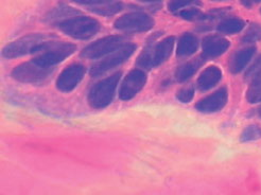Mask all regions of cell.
Returning a JSON list of instances; mask_svg holds the SVG:
<instances>
[{
  "mask_svg": "<svg viewBox=\"0 0 261 195\" xmlns=\"http://www.w3.org/2000/svg\"><path fill=\"white\" fill-rule=\"evenodd\" d=\"M230 44L224 37L218 35L207 36L203 40L202 48H203V57L205 59L217 58L223 54L225 51L229 48Z\"/></svg>",
  "mask_w": 261,
  "mask_h": 195,
  "instance_id": "cell-13",
  "label": "cell"
},
{
  "mask_svg": "<svg viewBox=\"0 0 261 195\" xmlns=\"http://www.w3.org/2000/svg\"><path fill=\"white\" fill-rule=\"evenodd\" d=\"M255 53H256L255 47H247L239 50L237 53H234L230 59L229 70L232 73H239L246 67V65L250 63V61L253 59Z\"/></svg>",
  "mask_w": 261,
  "mask_h": 195,
  "instance_id": "cell-14",
  "label": "cell"
},
{
  "mask_svg": "<svg viewBox=\"0 0 261 195\" xmlns=\"http://www.w3.org/2000/svg\"><path fill=\"white\" fill-rule=\"evenodd\" d=\"M75 49L76 46L73 44L50 41L38 52V55L35 57L33 61L45 67H55L57 64L70 57Z\"/></svg>",
  "mask_w": 261,
  "mask_h": 195,
  "instance_id": "cell-5",
  "label": "cell"
},
{
  "mask_svg": "<svg viewBox=\"0 0 261 195\" xmlns=\"http://www.w3.org/2000/svg\"><path fill=\"white\" fill-rule=\"evenodd\" d=\"M258 113H259V116L261 117V106L259 107V109H258Z\"/></svg>",
  "mask_w": 261,
  "mask_h": 195,
  "instance_id": "cell-31",
  "label": "cell"
},
{
  "mask_svg": "<svg viewBox=\"0 0 261 195\" xmlns=\"http://www.w3.org/2000/svg\"><path fill=\"white\" fill-rule=\"evenodd\" d=\"M147 75L140 69L130 71L122 82L119 90V97L123 101L133 99L146 85Z\"/></svg>",
  "mask_w": 261,
  "mask_h": 195,
  "instance_id": "cell-11",
  "label": "cell"
},
{
  "mask_svg": "<svg viewBox=\"0 0 261 195\" xmlns=\"http://www.w3.org/2000/svg\"><path fill=\"white\" fill-rule=\"evenodd\" d=\"M259 138H261V128L257 125H251L246 127L241 136L242 141H253Z\"/></svg>",
  "mask_w": 261,
  "mask_h": 195,
  "instance_id": "cell-24",
  "label": "cell"
},
{
  "mask_svg": "<svg viewBox=\"0 0 261 195\" xmlns=\"http://www.w3.org/2000/svg\"><path fill=\"white\" fill-rule=\"evenodd\" d=\"M153 18L142 12H132L122 15L114 23L115 29L126 33L146 32L153 28Z\"/></svg>",
  "mask_w": 261,
  "mask_h": 195,
  "instance_id": "cell-8",
  "label": "cell"
},
{
  "mask_svg": "<svg viewBox=\"0 0 261 195\" xmlns=\"http://www.w3.org/2000/svg\"><path fill=\"white\" fill-rule=\"evenodd\" d=\"M246 98L250 103L261 102V77L251 81V85L247 89Z\"/></svg>",
  "mask_w": 261,
  "mask_h": 195,
  "instance_id": "cell-21",
  "label": "cell"
},
{
  "mask_svg": "<svg viewBox=\"0 0 261 195\" xmlns=\"http://www.w3.org/2000/svg\"><path fill=\"white\" fill-rule=\"evenodd\" d=\"M86 68L81 64H73L64 69L57 81V87L63 93H69L81 83Z\"/></svg>",
  "mask_w": 261,
  "mask_h": 195,
  "instance_id": "cell-10",
  "label": "cell"
},
{
  "mask_svg": "<svg viewBox=\"0 0 261 195\" xmlns=\"http://www.w3.org/2000/svg\"><path fill=\"white\" fill-rule=\"evenodd\" d=\"M79 13H80L79 11H76L68 6L61 5L55 9H52L47 14L45 19H46V21H48L50 23L58 24L64 20L74 17L76 14H79Z\"/></svg>",
  "mask_w": 261,
  "mask_h": 195,
  "instance_id": "cell-17",
  "label": "cell"
},
{
  "mask_svg": "<svg viewBox=\"0 0 261 195\" xmlns=\"http://www.w3.org/2000/svg\"><path fill=\"white\" fill-rule=\"evenodd\" d=\"M71 2H73L75 4L82 5V6H89L91 8H94V7L113 4V3L118 2V0H71Z\"/></svg>",
  "mask_w": 261,
  "mask_h": 195,
  "instance_id": "cell-27",
  "label": "cell"
},
{
  "mask_svg": "<svg viewBox=\"0 0 261 195\" xmlns=\"http://www.w3.org/2000/svg\"><path fill=\"white\" fill-rule=\"evenodd\" d=\"M200 0H170L168 4V10L170 12H177L180 9L189 6H201Z\"/></svg>",
  "mask_w": 261,
  "mask_h": 195,
  "instance_id": "cell-23",
  "label": "cell"
},
{
  "mask_svg": "<svg viewBox=\"0 0 261 195\" xmlns=\"http://www.w3.org/2000/svg\"><path fill=\"white\" fill-rule=\"evenodd\" d=\"M59 29L75 40H89L95 36L100 28V22L88 16H74L58 23Z\"/></svg>",
  "mask_w": 261,
  "mask_h": 195,
  "instance_id": "cell-3",
  "label": "cell"
},
{
  "mask_svg": "<svg viewBox=\"0 0 261 195\" xmlns=\"http://www.w3.org/2000/svg\"><path fill=\"white\" fill-rule=\"evenodd\" d=\"M54 67H45L33 60L23 63L12 71L13 79L27 84H41L47 81L54 72Z\"/></svg>",
  "mask_w": 261,
  "mask_h": 195,
  "instance_id": "cell-6",
  "label": "cell"
},
{
  "mask_svg": "<svg viewBox=\"0 0 261 195\" xmlns=\"http://www.w3.org/2000/svg\"><path fill=\"white\" fill-rule=\"evenodd\" d=\"M54 38L52 35L47 34H28L6 46L3 50V55L6 59H16L30 53H38Z\"/></svg>",
  "mask_w": 261,
  "mask_h": 195,
  "instance_id": "cell-1",
  "label": "cell"
},
{
  "mask_svg": "<svg viewBox=\"0 0 261 195\" xmlns=\"http://www.w3.org/2000/svg\"><path fill=\"white\" fill-rule=\"evenodd\" d=\"M141 3H156V2H162V0H138Z\"/></svg>",
  "mask_w": 261,
  "mask_h": 195,
  "instance_id": "cell-30",
  "label": "cell"
},
{
  "mask_svg": "<svg viewBox=\"0 0 261 195\" xmlns=\"http://www.w3.org/2000/svg\"><path fill=\"white\" fill-rule=\"evenodd\" d=\"M123 8H124V5L122 3L116 2V3H113V4H109V5L90 8V11L95 12L96 14H99V15L111 16V15H115L118 12L122 11Z\"/></svg>",
  "mask_w": 261,
  "mask_h": 195,
  "instance_id": "cell-20",
  "label": "cell"
},
{
  "mask_svg": "<svg viewBox=\"0 0 261 195\" xmlns=\"http://www.w3.org/2000/svg\"><path fill=\"white\" fill-rule=\"evenodd\" d=\"M199 48V41L197 36L190 33H185L181 35L179 38L177 48H176V54L178 57H189L193 54Z\"/></svg>",
  "mask_w": 261,
  "mask_h": 195,
  "instance_id": "cell-16",
  "label": "cell"
},
{
  "mask_svg": "<svg viewBox=\"0 0 261 195\" xmlns=\"http://www.w3.org/2000/svg\"><path fill=\"white\" fill-rule=\"evenodd\" d=\"M261 77V57H259L252 66L249 68V70L245 73V80L246 81H253L255 79Z\"/></svg>",
  "mask_w": 261,
  "mask_h": 195,
  "instance_id": "cell-25",
  "label": "cell"
},
{
  "mask_svg": "<svg viewBox=\"0 0 261 195\" xmlns=\"http://www.w3.org/2000/svg\"><path fill=\"white\" fill-rule=\"evenodd\" d=\"M260 13H261V9H260Z\"/></svg>",
  "mask_w": 261,
  "mask_h": 195,
  "instance_id": "cell-33",
  "label": "cell"
},
{
  "mask_svg": "<svg viewBox=\"0 0 261 195\" xmlns=\"http://www.w3.org/2000/svg\"><path fill=\"white\" fill-rule=\"evenodd\" d=\"M245 22L240 18H227L218 24V31L224 34L239 33L244 29Z\"/></svg>",
  "mask_w": 261,
  "mask_h": 195,
  "instance_id": "cell-19",
  "label": "cell"
},
{
  "mask_svg": "<svg viewBox=\"0 0 261 195\" xmlns=\"http://www.w3.org/2000/svg\"><path fill=\"white\" fill-rule=\"evenodd\" d=\"M213 2H222V0H213Z\"/></svg>",
  "mask_w": 261,
  "mask_h": 195,
  "instance_id": "cell-32",
  "label": "cell"
},
{
  "mask_svg": "<svg viewBox=\"0 0 261 195\" xmlns=\"http://www.w3.org/2000/svg\"><path fill=\"white\" fill-rule=\"evenodd\" d=\"M261 40V25L257 23H253L250 25V28L246 30L244 35L241 38L243 44H251Z\"/></svg>",
  "mask_w": 261,
  "mask_h": 195,
  "instance_id": "cell-22",
  "label": "cell"
},
{
  "mask_svg": "<svg viewBox=\"0 0 261 195\" xmlns=\"http://www.w3.org/2000/svg\"><path fill=\"white\" fill-rule=\"evenodd\" d=\"M228 99V93L225 87H222L211 96H208L201 101H199L195 105L199 112L202 113H216L223 108Z\"/></svg>",
  "mask_w": 261,
  "mask_h": 195,
  "instance_id": "cell-12",
  "label": "cell"
},
{
  "mask_svg": "<svg viewBox=\"0 0 261 195\" xmlns=\"http://www.w3.org/2000/svg\"><path fill=\"white\" fill-rule=\"evenodd\" d=\"M121 75L122 73L120 71L116 72L107 79L95 84L88 94L89 105L96 109H101L110 105L115 97L116 88L120 81Z\"/></svg>",
  "mask_w": 261,
  "mask_h": 195,
  "instance_id": "cell-4",
  "label": "cell"
},
{
  "mask_svg": "<svg viewBox=\"0 0 261 195\" xmlns=\"http://www.w3.org/2000/svg\"><path fill=\"white\" fill-rule=\"evenodd\" d=\"M179 16L186 20H201L206 18L199 9H187L179 12Z\"/></svg>",
  "mask_w": 261,
  "mask_h": 195,
  "instance_id": "cell-26",
  "label": "cell"
},
{
  "mask_svg": "<svg viewBox=\"0 0 261 195\" xmlns=\"http://www.w3.org/2000/svg\"><path fill=\"white\" fill-rule=\"evenodd\" d=\"M241 2V4L244 6V7H246V8H252V7H254L255 5H257V4H259L261 0H240Z\"/></svg>",
  "mask_w": 261,
  "mask_h": 195,
  "instance_id": "cell-29",
  "label": "cell"
},
{
  "mask_svg": "<svg viewBox=\"0 0 261 195\" xmlns=\"http://www.w3.org/2000/svg\"><path fill=\"white\" fill-rule=\"evenodd\" d=\"M193 96H194V89L192 87H189V88L179 90L176 95V98L182 103H188L193 99Z\"/></svg>",
  "mask_w": 261,
  "mask_h": 195,
  "instance_id": "cell-28",
  "label": "cell"
},
{
  "mask_svg": "<svg viewBox=\"0 0 261 195\" xmlns=\"http://www.w3.org/2000/svg\"><path fill=\"white\" fill-rule=\"evenodd\" d=\"M221 77H222V71L218 67L216 66L207 67L199 76L198 86L200 90L205 92V90L211 89L215 85H217L220 82Z\"/></svg>",
  "mask_w": 261,
  "mask_h": 195,
  "instance_id": "cell-15",
  "label": "cell"
},
{
  "mask_svg": "<svg viewBox=\"0 0 261 195\" xmlns=\"http://www.w3.org/2000/svg\"><path fill=\"white\" fill-rule=\"evenodd\" d=\"M125 45V37L120 35H111L88 45L81 52V57L87 60H96L113 53Z\"/></svg>",
  "mask_w": 261,
  "mask_h": 195,
  "instance_id": "cell-7",
  "label": "cell"
},
{
  "mask_svg": "<svg viewBox=\"0 0 261 195\" xmlns=\"http://www.w3.org/2000/svg\"><path fill=\"white\" fill-rule=\"evenodd\" d=\"M175 44V38L173 36L166 37L156 45H148L142 51L137 60V65L140 68L151 69L153 67L160 66L164 62L170 58Z\"/></svg>",
  "mask_w": 261,
  "mask_h": 195,
  "instance_id": "cell-2",
  "label": "cell"
},
{
  "mask_svg": "<svg viewBox=\"0 0 261 195\" xmlns=\"http://www.w3.org/2000/svg\"><path fill=\"white\" fill-rule=\"evenodd\" d=\"M136 50V45L134 44H125L120 49L114 51L111 55L103 59L102 61L96 63L90 69V75L93 77H98L108 71L112 70L115 67H118L119 65L127 61V59L134 53Z\"/></svg>",
  "mask_w": 261,
  "mask_h": 195,
  "instance_id": "cell-9",
  "label": "cell"
},
{
  "mask_svg": "<svg viewBox=\"0 0 261 195\" xmlns=\"http://www.w3.org/2000/svg\"><path fill=\"white\" fill-rule=\"evenodd\" d=\"M204 57H201L198 59H194L193 61L182 64L175 72V79L178 82H185L186 80H188L189 77H191L195 72H197L204 64Z\"/></svg>",
  "mask_w": 261,
  "mask_h": 195,
  "instance_id": "cell-18",
  "label": "cell"
}]
</instances>
